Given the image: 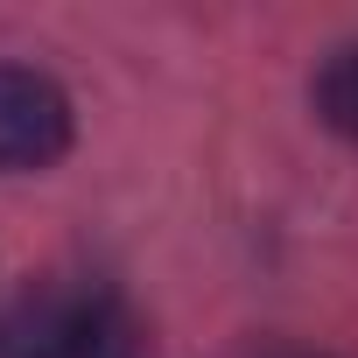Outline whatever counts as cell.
I'll return each mask as SVG.
<instances>
[{
    "instance_id": "6da1fadb",
    "label": "cell",
    "mask_w": 358,
    "mask_h": 358,
    "mask_svg": "<svg viewBox=\"0 0 358 358\" xmlns=\"http://www.w3.org/2000/svg\"><path fill=\"white\" fill-rule=\"evenodd\" d=\"M148 330L106 281H50L0 316V358H141Z\"/></svg>"
},
{
    "instance_id": "7a4b0ae2",
    "label": "cell",
    "mask_w": 358,
    "mask_h": 358,
    "mask_svg": "<svg viewBox=\"0 0 358 358\" xmlns=\"http://www.w3.org/2000/svg\"><path fill=\"white\" fill-rule=\"evenodd\" d=\"M71 148V99L29 64H0V169H50Z\"/></svg>"
},
{
    "instance_id": "3957f363",
    "label": "cell",
    "mask_w": 358,
    "mask_h": 358,
    "mask_svg": "<svg viewBox=\"0 0 358 358\" xmlns=\"http://www.w3.org/2000/svg\"><path fill=\"white\" fill-rule=\"evenodd\" d=\"M316 120L337 127L344 141H358V43L323 64V78H316Z\"/></svg>"
}]
</instances>
